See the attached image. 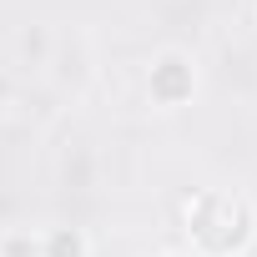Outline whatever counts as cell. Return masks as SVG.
Listing matches in <instances>:
<instances>
[{"label": "cell", "mask_w": 257, "mask_h": 257, "mask_svg": "<svg viewBox=\"0 0 257 257\" xmlns=\"http://www.w3.org/2000/svg\"><path fill=\"white\" fill-rule=\"evenodd\" d=\"M182 232L192 242V257H242L257 237V207L242 192L202 187L182 202Z\"/></svg>", "instance_id": "6da1fadb"}, {"label": "cell", "mask_w": 257, "mask_h": 257, "mask_svg": "<svg viewBox=\"0 0 257 257\" xmlns=\"http://www.w3.org/2000/svg\"><path fill=\"white\" fill-rule=\"evenodd\" d=\"M147 91H152V101L157 106H187L192 96H197V61L187 56V51H162V56H152V71H147Z\"/></svg>", "instance_id": "7a4b0ae2"}, {"label": "cell", "mask_w": 257, "mask_h": 257, "mask_svg": "<svg viewBox=\"0 0 257 257\" xmlns=\"http://www.w3.org/2000/svg\"><path fill=\"white\" fill-rule=\"evenodd\" d=\"M41 252L46 257H91V242H86L81 227H51L41 237Z\"/></svg>", "instance_id": "3957f363"}, {"label": "cell", "mask_w": 257, "mask_h": 257, "mask_svg": "<svg viewBox=\"0 0 257 257\" xmlns=\"http://www.w3.org/2000/svg\"><path fill=\"white\" fill-rule=\"evenodd\" d=\"M0 257H46L36 232H6L0 237Z\"/></svg>", "instance_id": "277c9868"}, {"label": "cell", "mask_w": 257, "mask_h": 257, "mask_svg": "<svg viewBox=\"0 0 257 257\" xmlns=\"http://www.w3.org/2000/svg\"><path fill=\"white\" fill-rule=\"evenodd\" d=\"M167 257H187V252H167Z\"/></svg>", "instance_id": "5b68a950"}]
</instances>
